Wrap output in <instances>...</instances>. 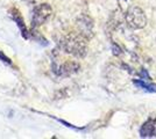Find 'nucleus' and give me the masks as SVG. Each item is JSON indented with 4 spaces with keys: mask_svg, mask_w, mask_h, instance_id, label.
Wrapping results in <instances>:
<instances>
[{
    "mask_svg": "<svg viewBox=\"0 0 156 139\" xmlns=\"http://www.w3.org/2000/svg\"><path fill=\"white\" fill-rule=\"evenodd\" d=\"M126 22L132 29H142L147 25V18L140 7L132 6L126 13Z\"/></svg>",
    "mask_w": 156,
    "mask_h": 139,
    "instance_id": "1",
    "label": "nucleus"
},
{
    "mask_svg": "<svg viewBox=\"0 0 156 139\" xmlns=\"http://www.w3.org/2000/svg\"><path fill=\"white\" fill-rule=\"evenodd\" d=\"M51 15V8L47 4H42L39 6L34 7L33 9V18H32V27H35L42 25L43 22H46Z\"/></svg>",
    "mask_w": 156,
    "mask_h": 139,
    "instance_id": "2",
    "label": "nucleus"
},
{
    "mask_svg": "<svg viewBox=\"0 0 156 139\" xmlns=\"http://www.w3.org/2000/svg\"><path fill=\"white\" fill-rule=\"evenodd\" d=\"M140 136L142 138L156 137V117H150L143 123L140 129Z\"/></svg>",
    "mask_w": 156,
    "mask_h": 139,
    "instance_id": "3",
    "label": "nucleus"
},
{
    "mask_svg": "<svg viewBox=\"0 0 156 139\" xmlns=\"http://www.w3.org/2000/svg\"><path fill=\"white\" fill-rule=\"evenodd\" d=\"M9 16L12 18V20L16 23V26L19 27L20 31H21V35L23 36V38H28L29 36H28V30H27L26 28V25H25V21L22 19V16H21V14L20 12L16 9V8H13V9H11L9 11Z\"/></svg>",
    "mask_w": 156,
    "mask_h": 139,
    "instance_id": "4",
    "label": "nucleus"
},
{
    "mask_svg": "<svg viewBox=\"0 0 156 139\" xmlns=\"http://www.w3.org/2000/svg\"><path fill=\"white\" fill-rule=\"evenodd\" d=\"M134 85L137 87H140V88H142V89H144V91H147V92H149V93H156L155 85L149 84V82H146L144 80H141V79L134 80Z\"/></svg>",
    "mask_w": 156,
    "mask_h": 139,
    "instance_id": "5",
    "label": "nucleus"
},
{
    "mask_svg": "<svg viewBox=\"0 0 156 139\" xmlns=\"http://www.w3.org/2000/svg\"><path fill=\"white\" fill-rule=\"evenodd\" d=\"M0 60H2L4 63H6L7 65H12V61H11V59L8 58V57H6L4 53L0 51Z\"/></svg>",
    "mask_w": 156,
    "mask_h": 139,
    "instance_id": "6",
    "label": "nucleus"
}]
</instances>
